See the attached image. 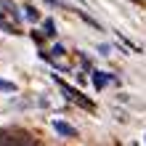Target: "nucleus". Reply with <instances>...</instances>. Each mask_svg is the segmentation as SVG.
<instances>
[{
	"mask_svg": "<svg viewBox=\"0 0 146 146\" xmlns=\"http://www.w3.org/2000/svg\"><path fill=\"white\" fill-rule=\"evenodd\" d=\"M56 130H58V133H64V135H74V130H72L69 125H64V122H56Z\"/></svg>",
	"mask_w": 146,
	"mask_h": 146,
	"instance_id": "f257e3e1",
	"label": "nucleus"
}]
</instances>
